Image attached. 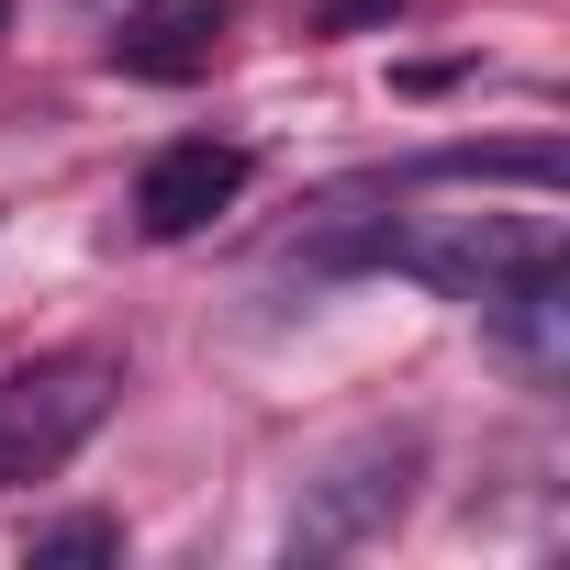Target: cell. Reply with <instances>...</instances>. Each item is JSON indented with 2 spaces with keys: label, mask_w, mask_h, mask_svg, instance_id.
I'll list each match as a JSON object with an SVG mask.
<instances>
[{
  "label": "cell",
  "mask_w": 570,
  "mask_h": 570,
  "mask_svg": "<svg viewBox=\"0 0 570 570\" xmlns=\"http://www.w3.org/2000/svg\"><path fill=\"white\" fill-rule=\"evenodd\" d=\"M358 257H392L403 279H425V292L481 303L492 279H514V268L559 257V224H548V213H414V224L358 235Z\"/></svg>",
  "instance_id": "cell-2"
},
{
  "label": "cell",
  "mask_w": 570,
  "mask_h": 570,
  "mask_svg": "<svg viewBox=\"0 0 570 570\" xmlns=\"http://www.w3.org/2000/svg\"><path fill=\"white\" fill-rule=\"evenodd\" d=\"M90 559H124V525L68 514V525H46V537H35V570H90Z\"/></svg>",
  "instance_id": "cell-8"
},
{
  "label": "cell",
  "mask_w": 570,
  "mask_h": 570,
  "mask_svg": "<svg viewBox=\"0 0 570 570\" xmlns=\"http://www.w3.org/2000/svg\"><path fill=\"white\" fill-rule=\"evenodd\" d=\"M381 12H403V0H336V12H325V23L347 35V23H381Z\"/></svg>",
  "instance_id": "cell-9"
},
{
  "label": "cell",
  "mask_w": 570,
  "mask_h": 570,
  "mask_svg": "<svg viewBox=\"0 0 570 570\" xmlns=\"http://www.w3.org/2000/svg\"><path fill=\"white\" fill-rule=\"evenodd\" d=\"M235 190H246V146H224V135H179V146L146 157V179H135V224H146L157 246H179V235H202L213 213H235Z\"/></svg>",
  "instance_id": "cell-4"
},
{
  "label": "cell",
  "mask_w": 570,
  "mask_h": 570,
  "mask_svg": "<svg viewBox=\"0 0 570 570\" xmlns=\"http://www.w3.org/2000/svg\"><path fill=\"white\" fill-rule=\"evenodd\" d=\"M414 470H425V448H414V436H358V448H336V459L303 481V503H292V559L370 548V537L414 503Z\"/></svg>",
  "instance_id": "cell-3"
},
{
  "label": "cell",
  "mask_w": 570,
  "mask_h": 570,
  "mask_svg": "<svg viewBox=\"0 0 570 570\" xmlns=\"http://www.w3.org/2000/svg\"><path fill=\"white\" fill-rule=\"evenodd\" d=\"M0 23H12V0H0Z\"/></svg>",
  "instance_id": "cell-10"
},
{
  "label": "cell",
  "mask_w": 570,
  "mask_h": 570,
  "mask_svg": "<svg viewBox=\"0 0 570 570\" xmlns=\"http://www.w3.org/2000/svg\"><path fill=\"white\" fill-rule=\"evenodd\" d=\"M124 403V370L112 358H35L0 381V492H23L46 470H68Z\"/></svg>",
  "instance_id": "cell-1"
},
{
  "label": "cell",
  "mask_w": 570,
  "mask_h": 570,
  "mask_svg": "<svg viewBox=\"0 0 570 570\" xmlns=\"http://www.w3.org/2000/svg\"><path fill=\"white\" fill-rule=\"evenodd\" d=\"M481 336H492V358L514 381H570V268L537 257V268L492 279L481 292Z\"/></svg>",
  "instance_id": "cell-5"
},
{
  "label": "cell",
  "mask_w": 570,
  "mask_h": 570,
  "mask_svg": "<svg viewBox=\"0 0 570 570\" xmlns=\"http://www.w3.org/2000/svg\"><path fill=\"white\" fill-rule=\"evenodd\" d=\"M224 35H235V0H135V12L112 23V68L179 90V79H202L224 57Z\"/></svg>",
  "instance_id": "cell-6"
},
{
  "label": "cell",
  "mask_w": 570,
  "mask_h": 570,
  "mask_svg": "<svg viewBox=\"0 0 570 570\" xmlns=\"http://www.w3.org/2000/svg\"><path fill=\"white\" fill-rule=\"evenodd\" d=\"M425 179H525V190H559V146H448V157H425Z\"/></svg>",
  "instance_id": "cell-7"
}]
</instances>
